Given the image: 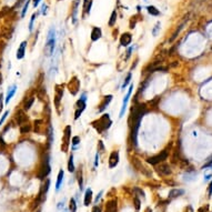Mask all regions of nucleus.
I'll return each instance as SVG.
<instances>
[{
    "label": "nucleus",
    "instance_id": "f257e3e1",
    "mask_svg": "<svg viewBox=\"0 0 212 212\" xmlns=\"http://www.w3.org/2000/svg\"><path fill=\"white\" fill-rule=\"evenodd\" d=\"M147 112V107L145 103H138L137 101L134 102V105L131 108L130 112V118H129V123H130V131H131V141L134 147H137L138 143V130L140 128V122L141 119Z\"/></svg>",
    "mask_w": 212,
    "mask_h": 212
},
{
    "label": "nucleus",
    "instance_id": "f03ea898",
    "mask_svg": "<svg viewBox=\"0 0 212 212\" xmlns=\"http://www.w3.org/2000/svg\"><path fill=\"white\" fill-rule=\"evenodd\" d=\"M111 124H112V120L108 113H103L100 118L95 119V120H93L91 122L92 128L95 129L99 134H102L105 133L106 131H108L109 129L111 128Z\"/></svg>",
    "mask_w": 212,
    "mask_h": 212
},
{
    "label": "nucleus",
    "instance_id": "7ed1b4c3",
    "mask_svg": "<svg viewBox=\"0 0 212 212\" xmlns=\"http://www.w3.org/2000/svg\"><path fill=\"white\" fill-rule=\"evenodd\" d=\"M55 47H56V30L53 27H51L49 32H48V37H47V42L45 45V55L47 57H51L53 51H55Z\"/></svg>",
    "mask_w": 212,
    "mask_h": 212
},
{
    "label": "nucleus",
    "instance_id": "20e7f679",
    "mask_svg": "<svg viewBox=\"0 0 212 212\" xmlns=\"http://www.w3.org/2000/svg\"><path fill=\"white\" fill-rule=\"evenodd\" d=\"M50 171H51L50 158H49V156L47 154V156H45L44 157V159H42V162H41V164H40L38 173H37V177H38V179H40V180H44L45 178L48 177V174L50 173Z\"/></svg>",
    "mask_w": 212,
    "mask_h": 212
},
{
    "label": "nucleus",
    "instance_id": "39448f33",
    "mask_svg": "<svg viewBox=\"0 0 212 212\" xmlns=\"http://www.w3.org/2000/svg\"><path fill=\"white\" fill-rule=\"evenodd\" d=\"M131 163H132V166H133V168L137 170V171H139L140 173H142V174L145 175L147 178H151V177H152V172H151L150 169H148V168L145 167V164L142 163V161L139 160L138 158H132V159H131Z\"/></svg>",
    "mask_w": 212,
    "mask_h": 212
},
{
    "label": "nucleus",
    "instance_id": "423d86ee",
    "mask_svg": "<svg viewBox=\"0 0 212 212\" xmlns=\"http://www.w3.org/2000/svg\"><path fill=\"white\" fill-rule=\"evenodd\" d=\"M86 107H87V93L84 92L80 99L76 102V111H74V120H78L80 116L82 114V112L86 110Z\"/></svg>",
    "mask_w": 212,
    "mask_h": 212
},
{
    "label": "nucleus",
    "instance_id": "0eeeda50",
    "mask_svg": "<svg viewBox=\"0 0 212 212\" xmlns=\"http://www.w3.org/2000/svg\"><path fill=\"white\" fill-rule=\"evenodd\" d=\"M71 126H66V128L63 130V137H62V143H61V151L68 152L69 150V145L71 141Z\"/></svg>",
    "mask_w": 212,
    "mask_h": 212
},
{
    "label": "nucleus",
    "instance_id": "6e6552de",
    "mask_svg": "<svg viewBox=\"0 0 212 212\" xmlns=\"http://www.w3.org/2000/svg\"><path fill=\"white\" fill-rule=\"evenodd\" d=\"M80 80L78 79L77 76H73L72 78L69 80V82L67 84V89L69 90V92L72 95H76L80 90Z\"/></svg>",
    "mask_w": 212,
    "mask_h": 212
},
{
    "label": "nucleus",
    "instance_id": "1a4fd4ad",
    "mask_svg": "<svg viewBox=\"0 0 212 212\" xmlns=\"http://www.w3.org/2000/svg\"><path fill=\"white\" fill-rule=\"evenodd\" d=\"M63 92H65V86L63 84H56L55 87V107H56L57 110H59V107H60V102L62 100V97H63Z\"/></svg>",
    "mask_w": 212,
    "mask_h": 212
},
{
    "label": "nucleus",
    "instance_id": "9d476101",
    "mask_svg": "<svg viewBox=\"0 0 212 212\" xmlns=\"http://www.w3.org/2000/svg\"><path fill=\"white\" fill-rule=\"evenodd\" d=\"M167 158H168V150H163V151H161L160 153H158L157 156L148 158V159H147V162L150 163V164H152V166H157V164L163 162L164 160H167Z\"/></svg>",
    "mask_w": 212,
    "mask_h": 212
},
{
    "label": "nucleus",
    "instance_id": "9b49d317",
    "mask_svg": "<svg viewBox=\"0 0 212 212\" xmlns=\"http://www.w3.org/2000/svg\"><path fill=\"white\" fill-rule=\"evenodd\" d=\"M49 188H50V180L49 179H46L45 183L41 184V188H40V191L38 193V199L41 201V203H44L47 199V193L49 191Z\"/></svg>",
    "mask_w": 212,
    "mask_h": 212
},
{
    "label": "nucleus",
    "instance_id": "f8f14e48",
    "mask_svg": "<svg viewBox=\"0 0 212 212\" xmlns=\"http://www.w3.org/2000/svg\"><path fill=\"white\" fill-rule=\"evenodd\" d=\"M156 171L158 172V174L161 175V177H167V175H170V174L172 173V170H171L170 166L167 164V163H163V162L157 164Z\"/></svg>",
    "mask_w": 212,
    "mask_h": 212
},
{
    "label": "nucleus",
    "instance_id": "ddd939ff",
    "mask_svg": "<svg viewBox=\"0 0 212 212\" xmlns=\"http://www.w3.org/2000/svg\"><path fill=\"white\" fill-rule=\"evenodd\" d=\"M132 90H133V84H131L130 86H129V89H128V92H127V95H126V97L123 98L122 106H121V110H120V114H119V118H122L123 114H124V111H126V109H127V106H128L129 99H130V97H131V93H132Z\"/></svg>",
    "mask_w": 212,
    "mask_h": 212
},
{
    "label": "nucleus",
    "instance_id": "4468645a",
    "mask_svg": "<svg viewBox=\"0 0 212 212\" xmlns=\"http://www.w3.org/2000/svg\"><path fill=\"white\" fill-rule=\"evenodd\" d=\"M119 160H120V154H119V151L114 150L111 152V154L109 157V168L110 169H113L118 166L119 163Z\"/></svg>",
    "mask_w": 212,
    "mask_h": 212
},
{
    "label": "nucleus",
    "instance_id": "2eb2a0df",
    "mask_svg": "<svg viewBox=\"0 0 212 212\" xmlns=\"http://www.w3.org/2000/svg\"><path fill=\"white\" fill-rule=\"evenodd\" d=\"M112 95H107L103 97V99H102V101L100 102V105H99V108H98V111L99 112H103L105 110H106L107 108H108V106H109V103L112 101Z\"/></svg>",
    "mask_w": 212,
    "mask_h": 212
},
{
    "label": "nucleus",
    "instance_id": "dca6fc26",
    "mask_svg": "<svg viewBox=\"0 0 212 212\" xmlns=\"http://www.w3.org/2000/svg\"><path fill=\"white\" fill-rule=\"evenodd\" d=\"M16 118H17L18 126H20V127L29 122L28 116L25 113V111H23V110H19V111L17 112V117H16Z\"/></svg>",
    "mask_w": 212,
    "mask_h": 212
},
{
    "label": "nucleus",
    "instance_id": "f3484780",
    "mask_svg": "<svg viewBox=\"0 0 212 212\" xmlns=\"http://www.w3.org/2000/svg\"><path fill=\"white\" fill-rule=\"evenodd\" d=\"M118 210V200L117 198L107 201L106 203V212H117Z\"/></svg>",
    "mask_w": 212,
    "mask_h": 212
},
{
    "label": "nucleus",
    "instance_id": "a211bd4d",
    "mask_svg": "<svg viewBox=\"0 0 212 212\" xmlns=\"http://www.w3.org/2000/svg\"><path fill=\"white\" fill-rule=\"evenodd\" d=\"M131 42H132V36H131V34L124 32V34H121V37H120V45L122 47H128Z\"/></svg>",
    "mask_w": 212,
    "mask_h": 212
},
{
    "label": "nucleus",
    "instance_id": "6ab92c4d",
    "mask_svg": "<svg viewBox=\"0 0 212 212\" xmlns=\"http://www.w3.org/2000/svg\"><path fill=\"white\" fill-rule=\"evenodd\" d=\"M34 132L36 133H39V134H46L45 130V126H44V121L42 120H36L34 122Z\"/></svg>",
    "mask_w": 212,
    "mask_h": 212
},
{
    "label": "nucleus",
    "instance_id": "aec40b11",
    "mask_svg": "<svg viewBox=\"0 0 212 212\" xmlns=\"http://www.w3.org/2000/svg\"><path fill=\"white\" fill-rule=\"evenodd\" d=\"M79 5H80V0H74L72 2V10H71V19L72 23L77 22V13H78Z\"/></svg>",
    "mask_w": 212,
    "mask_h": 212
},
{
    "label": "nucleus",
    "instance_id": "412c9836",
    "mask_svg": "<svg viewBox=\"0 0 212 212\" xmlns=\"http://www.w3.org/2000/svg\"><path fill=\"white\" fill-rule=\"evenodd\" d=\"M27 41H22L20 46H19V48H18L17 50V55H16V58L19 59V60H21L23 59V57H25V53H26V47H27Z\"/></svg>",
    "mask_w": 212,
    "mask_h": 212
},
{
    "label": "nucleus",
    "instance_id": "4be33fe9",
    "mask_svg": "<svg viewBox=\"0 0 212 212\" xmlns=\"http://www.w3.org/2000/svg\"><path fill=\"white\" fill-rule=\"evenodd\" d=\"M102 36V30L99 27H95L91 30V41H98Z\"/></svg>",
    "mask_w": 212,
    "mask_h": 212
},
{
    "label": "nucleus",
    "instance_id": "5701e85b",
    "mask_svg": "<svg viewBox=\"0 0 212 212\" xmlns=\"http://www.w3.org/2000/svg\"><path fill=\"white\" fill-rule=\"evenodd\" d=\"M92 197H93V193H92V190L88 188L84 192V203L86 206H88L89 204H91L92 202Z\"/></svg>",
    "mask_w": 212,
    "mask_h": 212
},
{
    "label": "nucleus",
    "instance_id": "b1692460",
    "mask_svg": "<svg viewBox=\"0 0 212 212\" xmlns=\"http://www.w3.org/2000/svg\"><path fill=\"white\" fill-rule=\"evenodd\" d=\"M93 0H84V12H82V17H86V15H90L91 12V7H92Z\"/></svg>",
    "mask_w": 212,
    "mask_h": 212
},
{
    "label": "nucleus",
    "instance_id": "393cba45",
    "mask_svg": "<svg viewBox=\"0 0 212 212\" xmlns=\"http://www.w3.org/2000/svg\"><path fill=\"white\" fill-rule=\"evenodd\" d=\"M184 194V190L183 189H172L169 192V198L170 199H174V198H178L181 195Z\"/></svg>",
    "mask_w": 212,
    "mask_h": 212
},
{
    "label": "nucleus",
    "instance_id": "a878e982",
    "mask_svg": "<svg viewBox=\"0 0 212 212\" xmlns=\"http://www.w3.org/2000/svg\"><path fill=\"white\" fill-rule=\"evenodd\" d=\"M63 175H65V172L63 170H59V173H58V177H57V182H56V191H59L60 188H61L62 181H63Z\"/></svg>",
    "mask_w": 212,
    "mask_h": 212
},
{
    "label": "nucleus",
    "instance_id": "bb28decb",
    "mask_svg": "<svg viewBox=\"0 0 212 212\" xmlns=\"http://www.w3.org/2000/svg\"><path fill=\"white\" fill-rule=\"evenodd\" d=\"M16 91H17V86L16 84H13L12 87H10L9 88V90H8V92H7V97H6V103H9V101L11 100V98L15 95V93H16Z\"/></svg>",
    "mask_w": 212,
    "mask_h": 212
},
{
    "label": "nucleus",
    "instance_id": "cd10ccee",
    "mask_svg": "<svg viewBox=\"0 0 212 212\" xmlns=\"http://www.w3.org/2000/svg\"><path fill=\"white\" fill-rule=\"evenodd\" d=\"M68 171L69 172L73 173L76 171V167H74V163H73V154L71 153L69 157V160H68Z\"/></svg>",
    "mask_w": 212,
    "mask_h": 212
},
{
    "label": "nucleus",
    "instance_id": "c85d7f7f",
    "mask_svg": "<svg viewBox=\"0 0 212 212\" xmlns=\"http://www.w3.org/2000/svg\"><path fill=\"white\" fill-rule=\"evenodd\" d=\"M34 102V97H30V98H28V99L26 100V102H25V105H23V110L28 111L29 109L32 107Z\"/></svg>",
    "mask_w": 212,
    "mask_h": 212
},
{
    "label": "nucleus",
    "instance_id": "c756f323",
    "mask_svg": "<svg viewBox=\"0 0 212 212\" xmlns=\"http://www.w3.org/2000/svg\"><path fill=\"white\" fill-rule=\"evenodd\" d=\"M117 17H118V13H117V10H113L111 13V17H110V20H109V27H113L114 25H116V21H117Z\"/></svg>",
    "mask_w": 212,
    "mask_h": 212
},
{
    "label": "nucleus",
    "instance_id": "7c9ffc66",
    "mask_svg": "<svg viewBox=\"0 0 212 212\" xmlns=\"http://www.w3.org/2000/svg\"><path fill=\"white\" fill-rule=\"evenodd\" d=\"M147 11L150 13L151 16H159L160 15V11H159V9H157L154 6H148L147 7Z\"/></svg>",
    "mask_w": 212,
    "mask_h": 212
},
{
    "label": "nucleus",
    "instance_id": "2f4dec72",
    "mask_svg": "<svg viewBox=\"0 0 212 212\" xmlns=\"http://www.w3.org/2000/svg\"><path fill=\"white\" fill-rule=\"evenodd\" d=\"M69 210L71 212H77V202L73 198H71L69 201Z\"/></svg>",
    "mask_w": 212,
    "mask_h": 212
},
{
    "label": "nucleus",
    "instance_id": "473e14b6",
    "mask_svg": "<svg viewBox=\"0 0 212 212\" xmlns=\"http://www.w3.org/2000/svg\"><path fill=\"white\" fill-rule=\"evenodd\" d=\"M184 23H185V22H183V23H182V25H180V26H179V28L177 29V30H175V31H174V32H173L172 37H171V38H170V42H172L173 40H174V39H175V38H177V37H178V34H180V31H181V30H182V29H183Z\"/></svg>",
    "mask_w": 212,
    "mask_h": 212
},
{
    "label": "nucleus",
    "instance_id": "72a5a7b5",
    "mask_svg": "<svg viewBox=\"0 0 212 212\" xmlns=\"http://www.w3.org/2000/svg\"><path fill=\"white\" fill-rule=\"evenodd\" d=\"M30 130H31V124L29 122L20 127V132H21V133H28Z\"/></svg>",
    "mask_w": 212,
    "mask_h": 212
},
{
    "label": "nucleus",
    "instance_id": "f704fd0d",
    "mask_svg": "<svg viewBox=\"0 0 212 212\" xmlns=\"http://www.w3.org/2000/svg\"><path fill=\"white\" fill-rule=\"evenodd\" d=\"M131 78H132V73L129 72L128 74H127V77H126V79H124V81H123L122 84V89H124L127 86H128L129 84H130V81H131Z\"/></svg>",
    "mask_w": 212,
    "mask_h": 212
},
{
    "label": "nucleus",
    "instance_id": "c9c22d12",
    "mask_svg": "<svg viewBox=\"0 0 212 212\" xmlns=\"http://www.w3.org/2000/svg\"><path fill=\"white\" fill-rule=\"evenodd\" d=\"M78 182H79V189L80 191L84 190V180H82V171H80L78 174Z\"/></svg>",
    "mask_w": 212,
    "mask_h": 212
},
{
    "label": "nucleus",
    "instance_id": "e433bc0d",
    "mask_svg": "<svg viewBox=\"0 0 212 212\" xmlns=\"http://www.w3.org/2000/svg\"><path fill=\"white\" fill-rule=\"evenodd\" d=\"M133 204H134V208H135V210H137V211H139L140 208H141V206H140V204H141V201H140L139 199H138V197H137V195L134 197V199H133Z\"/></svg>",
    "mask_w": 212,
    "mask_h": 212
},
{
    "label": "nucleus",
    "instance_id": "4c0bfd02",
    "mask_svg": "<svg viewBox=\"0 0 212 212\" xmlns=\"http://www.w3.org/2000/svg\"><path fill=\"white\" fill-rule=\"evenodd\" d=\"M29 4H30V0H27V1L25 2V5H23L22 11H21V17H22V18L25 17V16H26V13H27V10H28Z\"/></svg>",
    "mask_w": 212,
    "mask_h": 212
},
{
    "label": "nucleus",
    "instance_id": "58836bf2",
    "mask_svg": "<svg viewBox=\"0 0 212 212\" xmlns=\"http://www.w3.org/2000/svg\"><path fill=\"white\" fill-rule=\"evenodd\" d=\"M38 17V13H34L31 16V19H30V23H29V31H32V28H34V19Z\"/></svg>",
    "mask_w": 212,
    "mask_h": 212
},
{
    "label": "nucleus",
    "instance_id": "ea45409f",
    "mask_svg": "<svg viewBox=\"0 0 212 212\" xmlns=\"http://www.w3.org/2000/svg\"><path fill=\"white\" fill-rule=\"evenodd\" d=\"M160 27H161V23H160V21H158V22L156 23V26H154V28L152 29V34H153L154 37L158 34V31L160 30Z\"/></svg>",
    "mask_w": 212,
    "mask_h": 212
},
{
    "label": "nucleus",
    "instance_id": "a19ab883",
    "mask_svg": "<svg viewBox=\"0 0 212 212\" xmlns=\"http://www.w3.org/2000/svg\"><path fill=\"white\" fill-rule=\"evenodd\" d=\"M79 143H80V137H79V135H74V137H72L71 145H72L73 147H76V145H78Z\"/></svg>",
    "mask_w": 212,
    "mask_h": 212
},
{
    "label": "nucleus",
    "instance_id": "79ce46f5",
    "mask_svg": "<svg viewBox=\"0 0 212 212\" xmlns=\"http://www.w3.org/2000/svg\"><path fill=\"white\" fill-rule=\"evenodd\" d=\"M105 151V145L102 141H98V152H103Z\"/></svg>",
    "mask_w": 212,
    "mask_h": 212
},
{
    "label": "nucleus",
    "instance_id": "37998d69",
    "mask_svg": "<svg viewBox=\"0 0 212 212\" xmlns=\"http://www.w3.org/2000/svg\"><path fill=\"white\" fill-rule=\"evenodd\" d=\"M134 192H135V193H139L140 197H142L143 199L145 198V191H143V190H141L140 188H134Z\"/></svg>",
    "mask_w": 212,
    "mask_h": 212
},
{
    "label": "nucleus",
    "instance_id": "c03bdc74",
    "mask_svg": "<svg viewBox=\"0 0 212 212\" xmlns=\"http://www.w3.org/2000/svg\"><path fill=\"white\" fill-rule=\"evenodd\" d=\"M6 142H5V140L2 139V137H0V151H2L4 149H6Z\"/></svg>",
    "mask_w": 212,
    "mask_h": 212
},
{
    "label": "nucleus",
    "instance_id": "a18cd8bd",
    "mask_svg": "<svg viewBox=\"0 0 212 212\" xmlns=\"http://www.w3.org/2000/svg\"><path fill=\"white\" fill-rule=\"evenodd\" d=\"M8 114H9V111H5V113L2 114V117H1V119H0V127L2 126V123L5 122V120H6V118H7Z\"/></svg>",
    "mask_w": 212,
    "mask_h": 212
},
{
    "label": "nucleus",
    "instance_id": "49530a36",
    "mask_svg": "<svg viewBox=\"0 0 212 212\" xmlns=\"http://www.w3.org/2000/svg\"><path fill=\"white\" fill-rule=\"evenodd\" d=\"M212 166V157L209 159V161L206 162V164H204L203 167H202V169H206V168H209V167H211Z\"/></svg>",
    "mask_w": 212,
    "mask_h": 212
},
{
    "label": "nucleus",
    "instance_id": "de8ad7c7",
    "mask_svg": "<svg viewBox=\"0 0 212 212\" xmlns=\"http://www.w3.org/2000/svg\"><path fill=\"white\" fill-rule=\"evenodd\" d=\"M47 8H48V6H47L46 4H44L42 7H41V13H42V15H46V13H47Z\"/></svg>",
    "mask_w": 212,
    "mask_h": 212
},
{
    "label": "nucleus",
    "instance_id": "09e8293b",
    "mask_svg": "<svg viewBox=\"0 0 212 212\" xmlns=\"http://www.w3.org/2000/svg\"><path fill=\"white\" fill-rule=\"evenodd\" d=\"M102 193H103V191H100V192H99V194L95 197V204L99 202V200H100V198H101V195H102Z\"/></svg>",
    "mask_w": 212,
    "mask_h": 212
},
{
    "label": "nucleus",
    "instance_id": "8fccbe9b",
    "mask_svg": "<svg viewBox=\"0 0 212 212\" xmlns=\"http://www.w3.org/2000/svg\"><path fill=\"white\" fill-rule=\"evenodd\" d=\"M98 164H99V153L97 152L95 158V167H98Z\"/></svg>",
    "mask_w": 212,
    "mask_h": 212
},
{
    "label": "nucleus",
    "instance_id": "3c124183",
    "mask_svg": "<svg viewBox=\"0 0 212 212\" xmlns=\"http://www.w3.org/2000/svg\"><path fill=\"white\" fill-rule=\"evenodd\" d=\"M91 212H101V208L99 206H95L92 208V211Z\"/></svg>",
    "mask_w": 212,
    "mask_h": 212
},
{
    "label": "nucleus",
    "instance_id": "603ef678",
    "mask_svg": "<svg viewBox=\"0 0 212 212\" xmlns=\"http://www.w3.org/2000/svg\"><path fill=\"white\" fill-rule=\"evenodd\" d=\"M208 193H209V197H211V195H212V181L210 182V184H209V188H208Z\"/></svg>",
    "mask_w": 212,
    "mask_h": 212
},
{
    "label": "nucleus",
    "instance_id": "864d4df0",
    "mask_svg": "<svg viewBox=\"0 0 212 212\" xmlns=\"http://www.w3.org/2000/svg\"><path fill=\"white\" fill-rule=\"evenodd\" d=\"M32 1H34V8H37V7H38V5L40 4V1H41V0H32Z\"/></svg>",
    "mask_w": 212,
    "mask_h": 212
},
{
    "label": "nucleus",
    "instance_id": "5fc2aeb1",
    "mask_svg": "<svg viewBox=\"0 0 212 212\" xmlns=\"http://www.w3.org/2000/svg\"><path fill=\"white\" fill-rule=\"evenodd\" d=\"M2 98H4V97H2V95L0 93V111L2 110Z\"/></svg>",
    "mask_w": 212,
    "mask_h": 212
},
{
    "label": "nucleus",
    "instance_id": "6e6d98bb",
    "mask_svg": "<svg viewBox=\"0 0 212 212\" xmlns=\"http://www.w3.org/2000/svg\"><path fill=\"white\" fill-rule=\"evenodd\" d=\"M187 209H188V212H193V209H192L191 206H188Z\"/></svg>",
    "mask_w": 212,
    "mask_h": 212
},
{
    "label": "nucleus",
    "instance_id": "4d7b16f0",
    "mask_svg": "<svg viewBox=\"0 0 212 212\" xmlns=\"http://www.w3.org/2000/svg\"><path fill=\"white\" fill-rule=\"evenodd\" d=\"M2 84V74L0 73V84Z\"/></svg>",
    "mask_w": 212,
    "mask_h": 212
},
{
    "label": "nucleus",
    "instance_id": "13d9d810",
    "mask_svg": "<svg viewBox=\"0 0 212 212\" xmlns=\"http://www.w3.org/2000/svg\"><path fill=\"white\" fill-rule=\"evenodd\" d=\"M145 212H152V210H151L150 208H147V210H145Z\"/></svg>",
    "mask_w": 212,
    "mask_h": 212
},
{
    "label": "nucleus",
    "instance_id": "bf43d9fd",
    "mask_svg": "<svg viewBox=\"0 0 212 212\" xmlns=\"http://www.w3.org/2000/svg\"><path fill=\"white\" fill-rule=\"evenodd\" d=\"M37 212H41V211H40V210H38V211H37Z\"/></svg>",
    "mask_w": 212,
    "mask_h": 212
}]
</instances>
